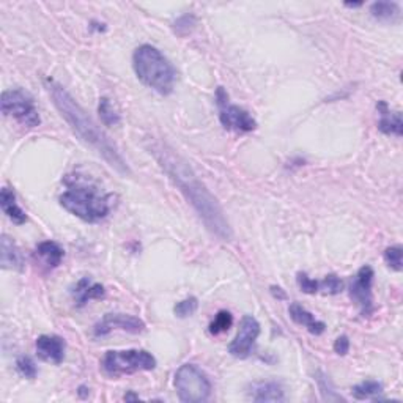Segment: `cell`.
<instances>
[{
  "instance_id": "1",
  "label": "cell",
  "mask_w": 403,
  "mask_h": 403,
  "mask_svg": "<svg viewBox=\"0 0 403 403\" xmlns=\"http://www.w3.org/2000/svg\"><path fill=\"white\" fill-rule=\"evenodd\" d=\"M150 153H153L163 170L182 191V194L188 203H191V207L194 208L208 230L222 241H232V227L226 218L224 210L221 208L219 202L216 200L212 192L207 189V186L198 179L191 166L182 156H178L172 148L163 144H153Z\"/></svg>"
},
{
  "instance_id": "2",
  "label": "cell",
  "mask_w": 403,
  "mask_h": 403,
  "mask_svg": "<svg viewBox=\"0 0 403 403\" xmlns=\"http://www.w3.org/2000/svg\"><path fill=\"white\" fill-rule=\"evenodd\" d=\"M45 84L55 108L66 120L68 125L71 126L74 134H78L80 140L91 147L114 170L122 173V175H129L131 170H129L126 161L120 154L119 148L108 138V134L91 120V117L74 101V98L66 91L65 87L55 82L54 79H46Z\"/></svg>"
},
{
  "instance_id": "3",
  "label": "cell",
  "mask_w": 403,
  "mask_h": 403,
  "mask_svg": "<svg viewBox=\"0 0 403 403\" xmlns=\"http://www.w3.org/2000/svg\"><path fill=\"white\" fill-rule=\"evenodd\" d=\"M60 205L68 213L89 224L108 218L110 212L109 196L98 186L87 182H68V189L60 196Z\"/></svg>"
},
{
  "instance_id": "4",
  "label": "cell",
  "mask_w": 403,
  "mask_h": 403,
  "mask_svg": "<svg viewBox=\"0 0 403 403\" xmlns=\"http://www.w3.org/2000/svg\"><path fill=\"white\" fill-rule=\"evenodd\" d=\"M133 66L138 78L159 95H170L177 80V73L156 47L144 45L133 55Z\"/></svg>"
},
{
  "instance_id": "5",
  "label": "cell",
  "mask_w": 403,
  "mask_h": 403,
  "mask_svg": "<svg viewBox=\"0 0 403 403\" xmlns=\"http://www.w3.org/2000/svg\"><path fill=\"white\" fill-rule=\"evenodd\" d=\"M175 389L184 403L207 402L212 395V383L202 369L194 364H184L175 374Z\"/></svg>"
},
{
  "instance_id": "6",
  "label": "cell",
  "mask_w": 403,
  "mask_h": 403,
  "mask_svg": "<svg viewBox=\"0 0 403 403\" xmlns=\"http://www.w3.org/2000/svg\"><path fill=\"white\" fill-rule=\"evenodd\" d=\"M156 367V359L145 350L108 351L103 358V369L110 376L135 374V372L153 370Z\"/></svg>"
},
{
  "instance_id": "7",
  "label": "cell",
  "mask_w": 403,
  "mask_h": 403,
  "mask_svg": "<svg viewBox=\"0 0 403 403\" xmlns=\"http://www.w3.org/2000/svg\"><path fill=\"white\" fill-rule=\"evenodd\" d=\"M2 112L13 117L22 126L35 128L41 123L34 99L22 90H7L2 93Z\"/></svg>"
},
{
  "instance_id": "8",
  "label": "cell",
  "mask_w": 403,
  "mask_h": 403,
  "mask_svg": "<svg viewBox=\"0 0 403 403\" xmlns=\"http://www.w3.org/2000/svg\"><path fill=\"white\" fill-rule=\"evenodd\" d=\"M216 103L219 108V120L222 126L235 133H251L257 128V122L243 108L235 106L228 99L226 90L219 87L216 91Z\"/></svg>"
},
{
  "instance_id": "9",
  "label": "cell",
  "mask_w": 403,
  "mask_h": 403,
  "mask_svg": "<svg viewBox=\"0 0 403 403\" xmlns=\"http://www.w3.org/2000/svg\"><path fill=\"white\" fill-rule=\"evenodd\" d=\"M374 277L375 272L372 270V266L365 265L358 271V274L353 277L350 284V298L353 302H356V306L359 307V311H361V315H364V317H367V315L375 311L374 295H372Z\"/></svg>"
},
{
  "instance_id": "10",
  "label": "cell",
  "mask_w": 403,
  "mask_h": 403,
  "mask_svg": "<svg viewBox=\"0 0 403 403\" xmlns=\"http://www.w3.org/2000/svg\"><path fill=\"white\" fill-rule=\"evenodd\" d=\"M258 334H260L258 321L254 318L252 315H244V317L241 318L237 337H235L233 342L228 345V353L238 359H246L251 355L252 346L256 344Z\"/></svg>"
},
{
  "instance_id": "11",
  "label": "cell",
  "mask_w": 403,
  "mask_h": 403,
  "mask_svg": "<svg viewBox=\"0 0 403 403\" xmlns=\"http://www.w3.org/2000/svg\"><path fill=\"white\" fill-rule=\"evenodd\" d=\"M114 330L126 331L131 334H140L145 331V323L138 317H133V315H125V314H106L104 317L98 321L93 328V334L96 337L108 336L109 332H112Z\"/></svg>"
},
{
  "instance_id": "12",
  "label": "cell",
  "mask_w": 403,
  "mask_h": 403,
  "mask_svg": "<svg viewBox=\"0 0 403 403\" xmlns=\"http://www.w3.org/2000/svg\"><path fill=\"white\" fill-rule=\"evenodd\" d=\"M35 349L36 355L46 362L60 364L65 358V340L59 336H40Z\"/></svg>"
},
{
  "instance_id": "13",
  "label": "cell",
  "mask_w": 403,
  "mask_h": 403,
  "mask_svg": "<svg viewBox=\"0 0 403 403\" xmlns=\"http://www.w3.org/2000/svg\"><path fill=\"white\" fill-rule=\"evenodd\" d=\"M104 295H106V290L103 285L93 282L90 277H82L71 290L73 300L79 307L85 306L91 300H101Z\"/></svg>"
},
{
  "instance_id": "14",
  "label": "cell",
  "mask_w": 403,
  "mask_h": 403,
  "mask_svg": "<svg viewBox=\"0 0 403 403\" xmlns=\"http://www.w3.org/2000/svg\"><path fill=\"white\" fill-rule=\"evenodd\" d=\"M0 265L3 270L22 271L24 268L22 252L7 235H2V240H0Z\"/></svg>"
},
{
  "instance_id": "15",
  "label": "cell",
  "mask_w": 403,
  "mask_h": 403,
  "mask_svg": "<svg viewBox=\"0 0 403 403\" xmlns=\"http://www.w3.org/2000/svg\"><path fill=\"white\" fill-rule=\"evenodd\" d=\"M376 110L380 114V122H378V129L383 134L397 135L402 138L403 134V122L400 112H393L386 104V101H380L376 104Z\"/></svg>"
},
{
  "instance_id": "16",
  "label": "cell",
  "mask_w": 403,
  "mask_h": 403,
  "mask_svg": "<svg viewBox=\"0 0 403 403\" xmlns=\"http://www.w3.org/2000/svg\"><path fill=\"white\" fill-rule=\"evenodd\" d=\"M288 314H290V318L293 320L295 323L306 326L309 332L315 334V336H320V334H323L326 330V325L323 323V321H318L311 312L306 311V309L301 305H298V302H293V305L290 306Z\"/></svg>"
},
{
  "instance_id": "17",
  "label": "cell",
  "mask_w": 403,
  "mask_h": 403,
  "mask_svg": "<svg viewBox=\"0 0 403 403\" xmlns=\"http://www.w3.org/2000/svg\"><path fill=\"white\" fill-rule=\"evenodd\" d=\"M251 397L254 402H284V389L276 381H260L252 384Z\"/></svg>"
},
{
  "instance_id": "18",
  "label": "cell",
  "mask_w": 403,
  "mask_h": 403,
  "mask_svg": "<svg viewBox=\"0 0 403 403\" xmlns=\"http://www.w3.org/2000/svg\"><path fill=\"white\" fill-rule=\"evenodd\" d=\"M0 207H2L3 213L8 216V219H11L15 224L21 226L27 221V214L22 212V208L16 203V196L13 191H10L8 188H3L0 192Z\"/></svg>"
},
{
  "instance_id": "19",
  "label": "cell",
  "mask_w": 403,
  "mask_h": 403,
  "mask_svg": "<svg viewBox=\"0 0 403 403\" xmlns=\"http://www.w3.org/2000/svg\"><path fill=\"white\" fill-rule=\"evenodd\" d=\"M36 256L45 262L49 268H57L65 257V251L55 241H43L36 246Z\"/></svg>"
},
{
  "instance_id": "20",
  "label": "cell",
  "mask_w": 403,
  "mask_h": 403,
  "mask_svg": "<svg viewBox=\"0 0 403 403\" xmlns=\"http://www.w3.org/2000/svg\"><path fill=\"white\" fill-rule=\"evenodd\" d=\"M370 13L381 22H395L400 20V7L395 2H375L372 3Z\"/></svg>"
},
{
  "instance_id": "21",
  "label": "cell",
  "mask_w": 403,
  "mask_h": 403,
  "mask_svg": "<svg viewBox=\"0 0 403 403\" xmlns=\"http://www.w3.org/2000/svg\"><path fill=\"white\" fill-rule=\"evenodd\" d=\"M351 394L358 400H381L380 395L383 394V384L374 380L362 381L353 386Z\"/></svg>"
},
{
  "instance_id": "22",
  "label": "cell",
  "mask_w": 403,
  "mask_h": 403,
  "mask_svg": "<svg viewBox=\"0 0 403 403\" xmlns=\"http://www.w3.org/2000/svg\"><path fill=\"white\" fill-rule=\"evenodd\" d=\"M98 114L101 117V122L106 126H114L120 123V114L114 109L109 98H101L98 104Z\"/></svg>"
},
{
  "instance_id": "23",
  "label": "cell",
  "mask_w": 403,
  "mask_h": 403,
  "mask_svg": "<svg viewBox=\"0 0 403 403\" xmlns=\"http://www.w3.org/2000/svg\"><path fill=\"white\" fill-rule=\"evenodd\" d=\"M232 323H233L232 314L227 311H221L218 312V315H216L212 323H210V332H212L213 336H218V334H222L230 330Z\"/></svg>"
},
{
  "instance_id": "24",
  "label": "cell",
  "mask_w": 403,
  "mask_h": 403,
  "mask_svg": "<svg viewBox=\"0 0 403 403\" xmlns=\"http://www.w3.org/2000/svg\"><path fill=\"white\" fill-rule=\"evenodd\" d=\"M198 307V301L196 296H189L186 298V300L179 301L178 305L173 307V312H175L177 317L179 318H186V317H191L192 314H196Z\"/></svg>"
},
{
  "instance_id": "25",
  "label": "cell",
  "mask_w": 403,
  "mask_h": 403,
  "mask_svg": "<svg viewBox=\"0 0 403 403\" xmlns=\"http://www.w3.org/2000/svg\"><path fill=\"white\" fill-rule=\"evenodd\" d=\"M320 290L325 295H337L344 290L342 279L337 277L336 274H328L323 281L320 282Z\"/></svg>"
},
{
  "instance_id": "26",
  "label": "cell",
  "mask_w": 403,
  "mask_h": 403,
  "mask_svg": "<svg viewBox=\"0 0 403 403\" xmlns=\"http://www.w3.org/2000/svg\"><path fill=\"white\" fill-rule=\"evenodd\" d=\"M296 282H298V287L301 288V291H305V293L307 295H315L320 291V282L309 277L306 272H298Z\"/></svg>"
},
{
  "instance_id": "27",
  "label": "cell",
  "mask_w": 403,
  "mask_h": 403,
  "mask_svg": "<svg viewBox=\"0 0 403 403\" xmlns=\"http://www.w3.org/2000/svg\"><path fill=\"white\" fill-rule=\"evenodd\" d=\"M384 260L389 268H393L395 271H402V247L400 246H390L384 251Z\"/></svg>"
},
{
  "instance_id": "28",
  "label": "cell",
  "mask_w": 403,
  "mask_h": 403,
  "mask_svg": "<svg viewBox=\"0 0 403 403\" xmlns=\"http://www.w3.org/2000/svg\"><path fill=\"white\" fill-rule=\"evenodd\" d=\"M16 369L17 372L22 376H26V378H30V380H34V378L36 376V365L34 362V359L30 358V356H21V358H17V361H16Z\"/></svg>"
},
{
  "instance_id": "29",
  "label": "cell",
  "mask_w": 403,
  "mask_h": 403,
  "mask_svg": "<svg viewBox=\"0 0 403 403\" xmlns=\"http://www.w3.org/2000/svg\"><path fill=\"white\" fill-rule=\"evenodd\" d=\"M350 350V340L346 336H340L337 337L336 340V344H334V351L337 353V355L340 356H345L346 353H349Z\"/></svg>"
},
{
  "instance_id": "30",
  "label": "cell",
  "mask_w": 403,
  "mask_h": 403,
  "mask_svg": "<svg viewBox=\"0 0 403 403\" xmlns=\"http://www.w3.org/2000/svg\"><path fill=\"white\" fill-rule=\"evenodd\" d=\"M271 293L274 298H277V300H285L287 298V295L284 293V290L281 287H276V285H272L271 287Z\"/></svg>"
},
{
  "instance_id": "31",
  "label": "cell",
  "mask_w": 403,
  "mask_h": 403,
  "mask_svg": "<svg viewBox=\"0 0 403 403\" xmlns=\"http://www.w3.org/2000/svg\"><path fill=\"white\" fill-rule=\"evenodd\" d=\"M125 400H139V395H134V394H126V395H125Z\"/></svg>"
},
{
  "instance_id": "32",
  "label": "cell",
  "mask_w": 403,
  "mask_h": 403,
  "mask_svg": "<svg viewBox=\"0 0 403 403\" xmlns=\"http://www.w3.org/2000/svg\"><path fill=\"white\" fill-rule=\"evenodd\" d=\"M362 3H345V7H350V8H358V7H361Z\"/></svg>"
},
{
  "instance_id": "33",
  "label": "cell",
  "mask_w": 403,
  "mask_h": 403,
  "mask_svg": "<svg viewBox=\"0 0 403 403\" xmlns=\"http://www.w3.org/2000/svg\"><path fill=\"white\" fill-rule=\"evenodd\" d=\"M85 390H87V388H85V386H80V388H79V394L82 395V397H85V394H87Z\"/></svg>"
}]
</instances>
